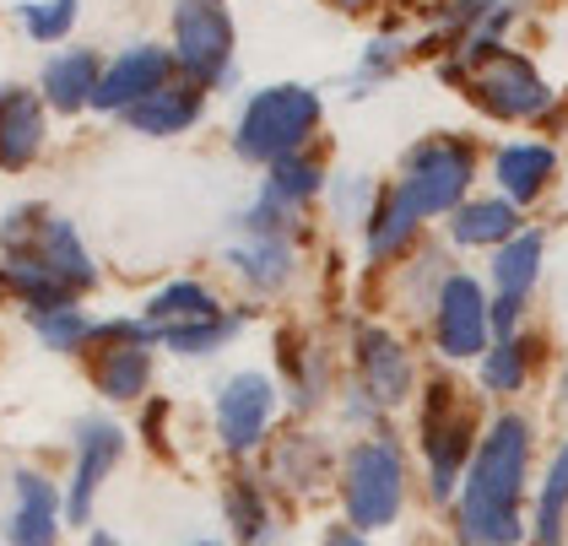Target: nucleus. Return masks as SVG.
Wrapping results in <instances>:
<instances>
[{"label": "nucleus", "mask_w": 568, "mask_h": 546, "mask_svg": "<svg viewBox=\"0 0 568 546\" xmlns=\"http://www.w3.org/2000/svg\"><path fill=\"white\" fill-rule=\"evenodd\" d=\"M530 476H536V422L520 406H498L481 422L477 455L455 493L460 546H530Z\"/></svg>", "instance_id": "f257e3e1"}, {"label": "nucleus", "mask_w": 568, "mask_h": 546, "mask_svg": "<svg viewBox=\"0 0 568 546\" xmlns=\"http://www.w3.org/2000/svg\"><path fill=\"white\" fill-rule=\"evenodd\" d=\"M481 417L471 406V395L449 374H434L423 384L417 401V449H423V471H428V498L434 504H455L466 465L477 455Z\"/></svg>", "instance_id": "f03ea898"}, {"label": "nucleus", "mask_w": 568, "mask_h": 546, "mask_svg": "<svg viewBox=\"0 0 568 546\" xmlns=\"http://www.w3.org/2000/svg\"><path fill=\"white\" fill-rule=\"evenodd\" d=\"M325 120V98L304 82H271L244 98L239 125H233V152L255 169H271L293 152H308L314 130Z\"/></svg>", "instance_id": "7ed1b4c3"}, {"label": "nucleus", "mask_w": 568, "mask_h": 546, "mask_svg": "<svg viewBox=\"0 0 568 546\" xmlns=\"http://www.w3.org/2000/svg\"><path fill=\"white\" fill-rule=\"evenodd\" d=\"M471 184H477V141L455 130H434L412 141L395 173V190L417 206L423 222H444L455 206H466Z\"/></svg>", "instance_id": "20e7f679"}, {"label": "nucleus", "mask_w": 568, "mask_h": 546, "mask_svg": "<svg viewBox=\"0 0 568 546\" xmlns=\"http://www.w3.org/2000/svg\"><path fill=\"white\" fill-rule=\"evenodd\" d=\"M406 508V455L390 433H368L342 455V514L352 530H390Z\"/></svg>", "instance_id": "39448f33"}, {"label": "nucleus", "mask_w": 568, "mask_h": 546, "mask_svg": "<svg viewBox=\"0 0 568 546\" xmlns=\"http://www.w3.org/2000/svg\"><path fill=\"white\" fill-rule=\"evenodd\" d=\"M0 250H6V260H33V265L54 271L77 297L98 287V260H92L88 244L77 239V228H71L65 216H54L49 206L6 211V222H0Z\"/></svg>", "instance_id": "423d86ee"}, {"label": "nucleus", "mask_w": 568, "mask_h": 546, "mask_svg": "<svg viewBox=\"0 0 568 546\" xmlns=\"http://www.w3.org/2000/svg\"><path fill=\"white\" fill-rule=\"evenodd\" d=\"M460 92L477 103L487 120H498V125H530V120L541 125V120L558 109L552 82L536 71V60L520 54V49H498V54H487L481 65H471Z\"/></svg>", "instance_id": "0eeeda50"}, {"label": "nucleus", "mask_w": 568, "mask_h": 546, "mask_svg": "<svg viewBox=\"0 0 568 546\" xmlns=\"http://www.w3.org/2000/svg\"><path fill=\"white\" fill-rule=\"evenodd\" d=\"M239 22L227 0H174V65L195 87H222L233 77Z\"/></svg>", "instance_id": "6e6552de"}, {"label": "nucleus", "mask_w": 568, "mask_h": 546, "mask_svg": "<svg viewBox=\"0 0 568 546\" xmlns=\"http://www.w3.org/2000/svg\"><path fill=\"white\" fill-rule=\"evenodd\" d=\"M493 293L477 271H449L444 287L434 297V314H428V331H434V352L444 363H481V352L493 346Z\"/></svg>", "instance_id": "1a4fd4ad"}, {"label": "nucleus", "mask_w": 568, "mask_h": 546, "mask_svg": "<svg viewBox=\"0 0 568 546\" xmlns=\"http://www.w3.org/2000/svg\"><path fill=\"white\" fill-rule=\"evenodd\" d=\"M352 374H357V390L379 412H400L417 395V363H412L406 341L395 336L390 325H374V320H363L352 331Z\"/></svg>", "instance_id": "9d476101"}, {"label": "nucleus", "mask_w": 568, "mask_h": 546, "mask_svg": "<svg viewBox=\"0 0 568 546\" xmlns=\"http://www.w3.org/2000/svg\"><path fill=\"white\" fill-rule=\"evenodd\" d=\"M276 406H282V384L271 374H233L217 390V444L227 455H255L276 422Z\"/></svg>", "instance_id": "9b49d317"}, {"label": "nucleus", "mask_w": 568, "mask_h": 546, "mask_svg": "<svg viewBox=\"0 0 568 546\" xmlns=\"http://www.w3.org/2000/svg\"><path fill=\"white\" fill-rule=\"evenodd\" d=\"M174 49L163 43H131L125 54H114L98 77V92H92V109L98 114H125L141 98H152L158 87L174 82Z\"/></svg>", "instance_id": "f8f14e48"}, {"label": "nucleus", "mask_w": 568, "mask_h": 546, "mask_svg": "<svg viewBox=\"0 0 568 546\" xmlns=\"http://www.w3.org/2000/svg\"><path fill=\"white\" fill-rule=\"evenodd\" d=\"M125 455V427L109 417H82L77 422V476H71V493H65V514L77 525H88L92 498L98 487L109 482V471Z\"/></svg>", "instance_id": "ddd939ff"}, {"label": "nucleus", "mask_w": 568, "mask_h": 546, "mask_svg": "<svg viewBox=\"0 0 568 546\" xmlns=\"http://www.w3.org/2000/svg\"><path fill=\"white\" fill-rule=\"evenodd\" d=\"M558 169H564V158L552 141H504L493 152V190L520 211H530L558 184Z\"/></svg>", "instance_id": "4468645a"}, {"label": "nucleus", "mask_w": 568, "mask_h": 546, "mask_svg": "<svg viewBox=\"0 0 568 546\" xmlns=\"http://www.w3.org/2000/svg\"><path fill=\"white\" fill-rule=\"evenodd\" d=\"M525 211L515 201H504L498 190L493 195H471L466 206H455L444 216V233H449V250H504L515 233H525Z\"/></svg>", "instance_id": "2eb2a0df"}, {"label": "nucleus", "mask_w": 568, "mask_h": 546, "mask_svg": "<svg viewBox=\"0 0 568 546\" xmlns=\"http://www.w3.org/2000/svg\"><path fill=\"white\" fill-rule=\"evenodd\" d=\"M11 493H17L11 519H6L11 546H54V536H60V514H65L60 487H54L49 476H39V471H17V476H11Z\"/></svg>", "instance_id": "dca6fc26"}, {"label": "nucleus", "mask_w": 568, "mask_h": 546, "mask_svg": "<svg viewBox=\"0 0 568 546\" xmlns=\"http://www.w3.org/2000/svg\"><path fill=\"white\" fill-rule=\"evenodd\" d=\"M227 271L255 297H276L287 293V282L298 276V250H293V239H255V233H244L239 244H227Z\"/></svg>", "instance_id": "f3484780"}, {"label": "nucleus", "mask_w": 568, "mask_h": 546, "mask_svg": "<svg viewBox=\"0 0 568 546\" xmlns=\"http://www.w3.org/2000/svg\"><path fill=\"white\" fill-rule=\"evenodd\" d=\"M201 114H206V87L179 77V82L158 87L152 98H141L135 109H125L120 120H125V130H135V135H184V130L201 125Z\"/></svg>", "instance_id": "a211bd4d"}, {"label": "nucleus", "mask_w": 568, "mask_h": 546, "mask_svg": "<svg viewBox=\"0 0 568 546\" xmlns=\"http://www.w3.org/2000/svg\"><path fill=\"white\" fill-rule=\"evenodd\" d=\"M417 239H423V216H417V206H412L395 184H385L379 201H374V211H368V222H363V254H368L374 265H390V260L417 250Z\"/></svg>", "instance_id": "6ab92c4d"}, {"label": "nucleus", "mask_w": 568, "mask_h": 546, "mask_svg": "<svg viewBox=\"0 0 568 546\" xmlns=\"http://www.w3.org/2000/svg\"><path fill=\"white\" fill-rule=\"evenodd\" d=\"M44 98L28 87H0V169H28L44 152Z\"/></svg>", "instance_id": "aec40b11"}, {"label": "nucleus", "mask_w": 568, "mask_h": 546, "mask_svg": "<svg viewBox=\"0 0 568 546\" xmlns=\"http://www.w3.org/2000/svg\"><path fill=\"white\" fill-rule=\"evenodd\" d=\"M541 271H547V233L541 228H525L504 250H493V260H487V287H493V297H536Z\"/></svg>", "instance_id": "412c9836"}, {"label": "nucleus", "mask_w": 568, "mask_h": 546, "mask_svg": "<svg viewBox=\"0 0 568 546\" xmlns=\"http://www.w3.org/2000/svg\"><path fill=\"white\" fill-rule=\"evenodd\" d=\"M98 77H103L98 49H60V54H49L44 60L39 87H44V103L54 109V114H77V109H88L92 103Z\"/></svg>", "instance_id": "4be33fe9"}, {"label": "nucleus", "mask_w": 568, "mask_h": 546, "mask_svg": "<svg viewBox=\"0 0 568 546\" xmlns=\"http://www.w3.org/2000/svg\"><path fill=\"white\" fill-rule=\"evenodd\" d=\"M536 346H541V341L530 336V331H520V336H509V341H493L477 363L481 395H487V401H515V395H525V390H530V374H536Z\"/></svg>", "instance_id": "5701e85b"}, {"label": "nucleus", "mask_w": 568, "mask_h": 546, "mask_svg": "<svg viewBox=\"0 0 568 546\" xmlns=\"http://www.w3.org/2000/svg\"><path fill=\"white\" fill-rule=\"evenodd\" d=\"M530 546H568V438L552 444L530 504Z\"/></svg>", "instance_id": "b1692460"}, {"label": "nucleus", "mask_w": 568, "mask_h": 546, "mask_svg": "<svg viewBox=\"0 0 568 546\" xmlns=\"http://www.w3.org/2000/svg\"><path fill=\"white\" fill-rule=\"evenodd\" d=\"M217 314H227L222 309V297L206 287V282H169L163 293L146 297V309H141V320L163 336V331H179V325H195V320H217Z\"/></svg>", "instance_id": "393cba45"}, {"label": "nucleus", "mask_w": 568, "mask_h": 546, "mask_svg": "<svg viewBox=\"0 0 568 546\" xmlns=\"http://www.w3.org/2000/svg\"><path fill=\"white\" fill-rule=\"evenodd\" d=\"M92 384H98L109 401H141L146 384H152V352H146L141 341H131V346H98Z\"/></svg>", "instance_id": "a878e982"}, {"label": "nucleus", "mask_w": 568, "mask_h": 546, "mask_svg": "<svg viewBox=\"0 0 568 546\" xmlns=\"http://www.w3.org/2000/svg\"><path fill=\"white\" fill-rule=\"evenodd\" d=\"M222 514H227V530L239 546H265L271 542V498L255 476H233L222 487Z\"/></svg>", "instance_id": "bb28decb"}, {"label": "nucleus", "mask_w": 568, "mask_h": 546, "mask_svg": "<svg viewBox=\"0 0 568 546\" xmlns=\"http://www.w3.org/2000/svg\"><path fill=\"white\" fill-rule=\"evenodd\" d=\"M0 287L17 297V303H28V314H49V309H77V293L44 271V265H33V260H0Z\"/></svg>", "instance_id": "cd10ccee"}, {"label": "nucleus", "mask_w": 568, "mask_h": 546, "mask_svg": "<svg viewBox=\"0 0 568 546\" xmlns=\"http://www.w3.org/2000/svg\"><path fill=\"white\" fill-rule=\"evenodd\" d=\"M282 378H287V395H293V406H298V412L320 406V401H325V390H331L325 352H320L314 341H293V331H287V336H282Z\"/></svg>", "instance_id": "c85d7f7f"}, {"label": "nucleus", "mask_w": 568, "mask_h": 546, "mask_svg": "<svg viewBox=\"0 0 568 546\" xmlns=\"http://www.w3.org/2000/svg\"><path fill=\"white\" fill-rule=\"evenodd\" d=\"M325 184H331V173H325V163L314 158V152H293V158H282V163H271L265 169V195H276L282 206L304 211L314 195H325Z\"/></svg>", "instance_id": "c756f323"}, {"label": "nucleus", "mask_w": 568, "mask_h": 546, "mask_svg": "<svg viewBox=\"0 0 568 546\" xmlns=\"http://www.w3.org/2000/svg\"><path fill=\"white\" fill-rule=\"evenodd\" d=\"M244 320L250 314H217V320H195V325H179V331H163V346H174L179 357H212V352H222L227 341L244 331Z\"/></svg>", "instance_id": "7c9ffc66"}, {"label": "nucleus", "mask_w": 568, "mask_h": 546, "mask_svg": "<svg viewBox=\"0 0 568 546\" xmlns=\"http://www.w3.org/2000/svg\"><path fill=\"white\" fill-rule=\"evenodd\" d=\"M325 471H331V461H325V444H320L314 433H293V438L276 449V476H282L287 487H298V493L320 487Z\"/></svg>", "instance_id": "2f4dec72"}, {"label": "nucleus", "mask_w": 568, "mask_h": 546, "mask_svg": "<svg viewBox=\"0 0 568 546\" xmlns=\"http://www.w3.org/2000/svg\"><path fill=\"white\" fill-rule=\"evenodd\" d=\"M325 195H331V216H336L342 228H363L374 201H379V184H374L368 173H336V179L325 184Z\"/></svg>", "instance_id": "473e14b6"}, {"label": "nucleus", "mask_w": 568, "mask_h": 546, "mask_svg": "<svg viewBox=\"0 0 568 546\" xmlns=\"http://www.w3.org/2000/svg\"><path fill=\"white\" fill-rule=\"evenodd\" d=\"M400 60H406V43L390 39V33H379V39L363 43V60H357V71H352V98H363V92H374V87H385L400 71Z\"/></svg>", "instance_id": "72a5a7b5"}, {"label": "nucleus", "mask_w": 568, "mask_h": 546, "mask_svg": "<svg viewBox=\"0 0 568 546\" xmlns=\"http://www.w3.org/2000/svg\"><path fill=\"white\" fill-rule=\"evenodd\" d=\"M17 17H22V28H28L33 43H60L71 28H77L82 6H77V0H22Z\"/></svg>", "instance_id": "f704fd0d"}, {"label": "nucleus", "mask_w": 568, "mask_h": 546, "mask_svg": "<svg viewBox=\"0 0 568 546\" xmlns=\"http://www.w3.org/2000/svg\"><path fill=\"white\" fill-rule=\"evenodd\" d=\"M28 320H33L39 341L54 346V352H82V346H92V320L82 309H49V314H28Z\"/></svg>", "instance_id": "c9c22d12"}, {"label": "nucleus", "mask_w": 568, "mask_h": 546, "mask_svg": "<svg viewBox=\"0 0 568 546\" xmlns=\"http://www.w3.org/2000/svg\"><path fill=\"white\" fill-rule=\"evenodd\" d=\"M525 314H530V297H493V309H487V320H493V341L520 336Z\"/></svg>", "instance_id": "e433bc0d"}, {"label": "nucleus", "mask_w": 568, "mask_h": 546, "mask_svg": "<svg viewBox=\"0 0 568 546\" xmlns=\"http://www.w3.org/2000/svg\"><path fill=\"white\" fill-rule=\"evenodd\" d=\"M320 546H368V536L352 530V525H331V530L320 536Z\"/></svg>", "instance_id": "4c0bfd02"}, {"label": "nucleus", "mask_w": 568, "mask_h": 546, "mask_svg": "<svg viewBox=\"0 0 568 546\" xmlns=\"http://www.w3.org/2000/svg\"><path fill=\"white\" fill-rule=\"evenodd\" d=\"M558 406H564V417H568V357H564V368H558Z\"/></svg>", "instance_id": "58836bf2"}, {"label": "nucleus", "mask_w": 568, "mask_h": 546, "mask_svg": "<svg viewBox=\"0 0 568 546\" xmlns=\"http://www.w3.org/2000/svg\"><path fill=\"white\" fill-rule=\"evenodd\" d=\"M331 6H336V11H368L374 0H331Z\"/></svg>", "instance_id": "ea45409f"}, {"label": "nucleus", "mask_w": 568, "mask_h": 546, "mask_svg": "<svg viewBox=\"0 0 568 546\" xmlns=\"http://www.w3.org/2000/svg\"><path fill=\"white\" fill-rule=\"evenodd\" d=\"M92 546H120V542H114V536H103V530H98V536H92Z\"/></svg>", "instance_id": "a19ab883"}, {"label": "nucleus", "mask_w": 568, "mask_h": 546, "mask_svg": "<svg viewBox=\"0 0 568 546\" xmlns=\"http://www.w3.org/2000/svg\"><path fill=\"white\" fill-rule=\"evenodd\" d=\"M201 546H217V542H201Z\"/></svg>", "instance_id": "79ce46f5"}]
</instances>
